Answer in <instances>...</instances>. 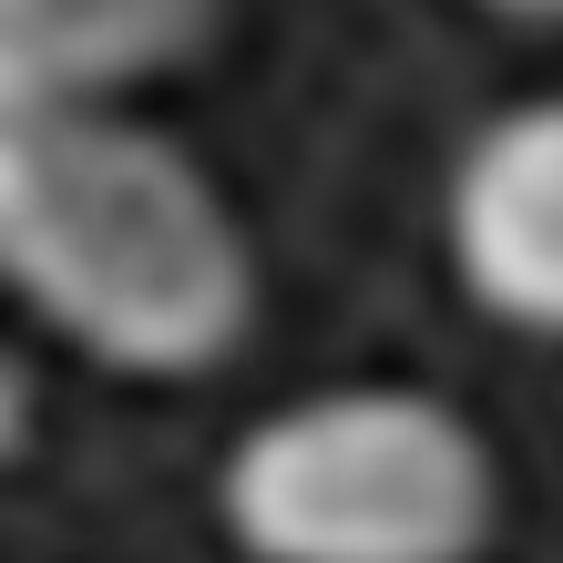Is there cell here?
<instances>
[{"label":"cell","mask_w":563,"mask_h":563,"mask_svg":"<svg viewBox=\"0 0 563 563\" xmlns=\"http://www.w3.org/2000/svg\"><path fill=\"white\" fill-rule=\"evenodd\" d=\"M0 256L82 358L206 379L256 318V256L206 164L123 113H0Z\"/></svg>","instance_id":"cell-1"},{"label":"cell","mask_w":563,"mask_h":563,"mask_svg":"<svg viewBox=\"0 0 563 563\" xmlns=\"http://www.w3.org/2000/svg\"><path fill=\"white\" fill-rule=\"evenodd\" d=\"M225 533L256 563H482L503 533L492 441L430 389H318L225 451Z\"/></svg>","instance_id":"cell-2"},{"label":"cell","mask_w":563,"mask_h":563,"mask_svg":"<svg viewBox=\"0 0 563 563\" xmlns=\"http://www.w3.org/2000/svg\"><path fill=\"white\" fill-rule=\"evenodd\" d=\"M451 267L482 318L563 339V92L492 113L451 175Z\"/></svg>","instance_id":"cell-3"},{"label":"cell","mask_w":563,"mask_h":563,"mask_svg":"<svg viewBox=\"0 0 563 563\" xmlns=\"http://www.w3.org/2000/svg\"><path fill=\"white\" fill-rule=\"evenodd\" d=\"M225 0H0V113H92L185 62Z\"/></svg>","instance_id":"cell-4"},{"label":"cell","mask_w":563,"mask_h":563,"mask_svg":"<svg viewBox=\"0 0 563 563\" xmlns=\"http://www.w3.org/2000/svg\"><path fill=\"white\" fill-rule=\"evenodd\" d=\"M492 11H512V21H563V0H492Z\"/></svg>","instance_id":"cell-5"}]
</instances>
